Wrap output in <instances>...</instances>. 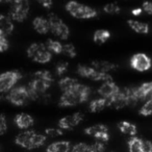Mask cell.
<instances>
[{
    "label": "cell",
    "mask_w": 152,
    "mask_h": 152,
    "mask_svg": "<svg viewBox=\"0 0 152 152\" xmlns=\"http://www.w3.org/2000/svg\"><path fill=\"white\" fill-rule=\"evenodd\" d=\"M107 106L115 108V110H121V108L127 106V98L125 89H120V91L113 96L110 100H107Z\"/></svg>",
    "instance_id": "5bb4252c"
},
{
    "label": "cell",
    "mask_w": 152,
    "mask_h": 152,
    "mask_svg": "<svg viewBox=\"0 0 152 152\" xmlns=\"http://www.w3.org/2000/svg\"><path fill=\"white\" fill-rule=\"evenodd\" d=\"M103 11L104 13L110 14V15H117V14H120L121 12V7H119L117 3H107L103 7Z\"/></svg>",
    "instance_id": "f1b7e54d"
},
{
    "label": "cell",
    "mask_w": 152,
    "mask_h": 152,
    "mask_svg": "<svg viewBox=\"0 0 152 152\" xmlns=\"http://www.w3.org/2000/svg\"><path fill=\"white\" fill-rule=\"evenodd\" d=\"M143 152H152V142L143 140Z\"/></svg>",
    "instance_id": "74e56055"
},
{
    "label": "cell",
    "mask_w": 152,
    "mask_h": 152,
    "mask_svg": "<svg viewBox=\"0 0 152 152\" xmlns=\"http://www.w3.org/2000/svg\"><path fill=\"white\" fill-rule=\"evenodd\" d=\"M85 133L90 135V137H94L98 141L107 142L110 140L108 128L104 124H96L88 127V128L85 129Z\"/></svg>",
    "instance_id": "30bf717a"
},
{
    "label": "cell",
    "mask_w": 152,
    "mask_h": 152,
    "mask_svg": "<svg viewBox=\"0 0 152 152\" xmlns=\"http://www.w3.org/2000/svg\"><path fill=\"white\" fill-rule=\"evenodd\" d=\"M7 130V119H5V115L1 114L0 116V134L3 135Z\"/></svg>",
    "instance_id": "d590c367"
},
{
    "label": "cell",
    "mask_w": 152,
    "mask_h": 152,
    "mask_svg": "<svg viewBox=\"0 0 152 152\" xmlns=\"http://www.w3.org/2000/svg\"><path fill=\"white\" fill-rule=\"evenodd\" d=\"M143 9H142V7H135V9H133L132 11H131V14H132L133 16H140L141 15L142 13H143Z\"/></svg>",
    "instance_id": "ab89813d"
},
{
    "label": "cell",
    "mask_w": 152,
    "mask_h": 152,
    "mask_svg": "<svg viewBox=\"0 0 152 152\" xmlns=\"http://www.w3.org/2000/svg\"><path fill=\"white\" fill-rule=\"evenodd\" d=\"M14 0H0V2H2V3H12Z\"/></svg>",
    "instance_id": "60d3db41"
},
{
    "label": "cell",
    "mask_w": 152,
    "mask_h": 152,
    "mask_svg": "<svg viewBox=\"0 0 152 152\" xmlns=\"http://www.w3.org/2000/svg\"><path fill=\"white\" fill-rule=\"evenodd\" d=\"M134 93L140 101H147L152 95V81L144 83L140 87H134Z\"/></svg>",
    "instance_id": "9a60e30c"
},
{
    "label": "cell",
    "mask_w": 152,
    "mask_h": 152,
    "mask_svg": "<svg viewBox=\"0 0 152 152\" xmlns=\"http://www.w3.org/2000/svg\"><path fill=\"white\" fill-rule=\"evenodd\" d=\"M14 20L10 16L1 15L0 16V32L5 36H9L14 30Z\"/></svg>",
    "instance_id": "d6986e66"
},
{
    "label": "cell",
    "mask_w": 152,
    "mask_h": 152,
    "mask_svg": "<svg viewBox=\"0 0 152 152\" xmlns=\"http://www.w3.org/2000/svg\"><path fill=\"white\" fill-rule=\"evenodd\" d=\"M51 51L47 48L46 44L34 43L27 48V55L31 61L39 64H46L51 61L52 54Z\"/></svg>",
    "instance_id": "277c9868"
},
{
    "label": "cell",
    "mask_w": 152,
    "mask_h": 152,
    "mask_svg": "<svg viewBox=\"0 0 152 152\" xmlns=\"http://www.w3.org/2000/svg\"><path fill=\"white\" fill-rule=\"evenodd\" d=\"M46 46L52 53H55V54L63 53V46L64 45L61 44V42H58V41L49 39V40H47V42H46Z\"/></svg>",
    "instance_id": "4316f807"
},
{
    "label": "cell",
    "mask_w": 152,
    "mask_h": 152,
    "mask_svg": "<svg viewBox=\"0 0 152 152\" xmlns=\"http://www.w3.org/2000/svg\"><path fill=\"white\" fill-rule=\"evenodd\" d=\"M106 106H107V100L100 97L97 98V99H94L93 101H91L89 108L92 113H99L101 110H103Z\"/></svg>",
    "instance_id": "cb8c5ba5"
},
{
    "label": "cell",
    "mask_w": 152,
    "mask_h": 152,
    "mask_svg": "<svg viewBox=\"0 0 152 152\" xmlns=\"http://www.w3.org/2000/svg\"><path fill=\"white\" fill-rule=\"evenodd\" d=\"M127 24L133 31L137 32V34H147L149 32V25L147 23H145V22H140L137 21V20L129 19L127 21Z\"/></svg>",
    "instance_id": "7402d4cb"
},
{
    "label": "cell",
    "mask_w": 152,
    "mask_h": 152,
    "mask_svg": "<svg viewBox=\"0 0 152 152\" xmlns=\"http://www.w3.org/2000/svg\"><path fill=\"white\" fill-rule=\"evenodd\" d=\"M129 152H143V140L135 137H130L128 141Z\"/></svg>",
    "instance_id": "484cf974"
},
{
    "label": "cell",
    "mask_w": 152,
    "mask_h": 152,
    "mask_svg": "<svg viewBox=\"0 0 152 152\" xmlns=\"http://www.w3.org/2000/svg\"><path fill=\"white\" fill-rule=\"evenodd\" d=\"M32 25L37 32L41 34H46L50 30V23L48 18L44 17H36L32 21Z\"/></svg>",
    "instance_id": "2e32d148"
},
{
    "label": "cell",
    "mask_w": 152,
    "mask_h": 152,
    "mask_svg": "<svg viewBox=\"0 0 152 152\" xmlns=\"http://www.w3.org/2000/svg\"><path fill=\"white\" fill-rule=\"evenodd\" d=\"M29 13V0H14L9 16L17 22H23Z\"/></svg>",
    "instance_id": "8992f818"
},
{
    "label": "cell",
    "mask_w": 152,
    "mask_h": 152,
    "mask_svg": "<svg viewBox=\"0 0 152 152\" xmlns=\"http://www.w3.org/2000/svg\"><path fill=\"white\" fill-rule=\"evenodd\" d=\"M66 10L70 15L77 19H92L98 15V12L95 9L89 5L81 4L74 0H70L66 4Z\"/></svg>",
    "instance_id": "3957f363"
},
{
    "label": "cell",
    "mask_w": 152,
    "mask_h": 152,
    "mask_svg": "<svg viewBox=\"0 0 152 152\" xmlns=\"http://www.w3.org/2000/svg\"><path fill=\"white\" fill-rule=\"evenodd\" d=\"M7 99L12 104H14V105L24 106V105H27L28 102L31 100V98H30L28 88L24 87V86H19V87L13 88L9 92V94L7 96Z\"/></svg>",
    "instance_id": "5b68a950"
},
{
    "label": "cell",
    "mask_w": 152,
    "mask_h": 152,
    "mask_svg": "<svg viewBox=\"0 0 152 152\" xmlns=\"http://www.w3.org/2000/svg\"><path fill=\"white\" fill-rule=\"evenodd\" d=\"M63 129L61 128H47L45 130V134L50 137H56L63 135Z\"/></svg>",
    "instance_id": "836d02e7"
},
{
    "label": "cell",
    "mask_w": 152,
    "mask_h": 152,
    "mask_svg": "<svg viewBox=\"0 0 152 152\" xmlns=\"http://www.w3.org/2000/svg\"><path fill=\"white\" fill-rule=\"evenodd\" d=\"M91 66L95 68L97 71L103 72V73H110L118 68L116 64L107 61H93L91 63Z\"/></svg>",
    "instance_id": "ac0fdd59"
},
{
    "label": "cell",
    "mask_w": 152,
    "mask_h": 152,
    "mask_svg": "<svg viewBox=\"0 0 152 152\" xmlns=\"http://www.w3.org/2000/svg\"><path fill=\"white\" fill-rule=\"evenodd\" d=\"M79 83H80L75 78L64 77V78H61V80H59L58 86H59V89H61L63 92H69V91H72V90L75 89Z\"/></svg>",
    "instance_id": "603a6c76"
},
{
    "label": "cell",
    "mask_w": 152,
    "mask_h": 152,
    "mask_svg": "<svg viewBox=\"0 0 152 152\" xmlns=\"http://www.w3.org/2000/svg\"><path fill=\"white\" fill-rule=\"evenodd\" d=\"M140 115L144 117H148V116H151L152 115V95L150 96V98L145 101L144 105L141 107L140 110Z\"/></svg>",
    "instance_id": "83f0119b"
},
{
    "label": "cell",
    "mask_w": 152,
    "mask_h": 152,
    "mask_svg": "<svg viewBox=\"0 0 152 152\" xmlns=\"http://www.w3.org/2000/svg\"><path fill=\"white\" fill-rule=\"evenodd\" d=\"M118 128L124 134H127L129 137H135L137 133V129L133 123H130L128 121H121L118 123Z\"/></svg>",
    "instance_id": "44dd1931"
},
{
    "label": "cell",
    "mask_w": 152,
    "mask_h": 152,
    "mask_svg": "<svg viewBox=\"0 0 152 152\" xmlns=\"http://www.w3.org/2000/svg\"><path fill=\"white\" fill-rule=\"evenodd\" d=\"M130 66L139 72H145L151 68V59L145 53H137L130 58Z\"/></svg>",
    "instance_id": "9c48e42d"
},
{
    "label": "cell",
    "mask_w": 152,
    "mask_h": 152,
    "mask_svg": "<svg viewBox=\"0 0 152 152\" xmlns=\"http://www.w3.org/2000/svg\"><path fill=\"white\" fill-rule=\"evenodd\" d=\"M68 67H69L68 63H66V61H59V63L56 65V67H55V72H56V75L63 76L64 74L67 72Z\"/></svg>",
    "instance_id": "d6a6232c"
},
{
    "label": "cell",
    "mask_w": 152,
    "mask_h": 152,
    "mask_svg": "<svg viewBox=\"0 0 152 152\" xmlns=\"http://www.w3.org/2000/svg\"><path fill=\"white\" fill-rule=\"evenodd\" d=\"M91 146V151L92 152H105V142L102 141H96Z\"/></svg>",
    "instance_id": "1f68e13d"
},
{
    "label": "cell",
    "mask_w": 152,
    "mask_h": 152,
    "mask_svg": "<svg viewBox=\"0 0 152 152\" xmlns=\"http://www.w3.org/2000/svg\"><path fill=\"white\" fill-rule=\"evenodd\" d=\"M63 54H65L66 56L70 57V58H73L76 56V49L75 47L72 44H65L63 46Z\"/></svg>",
    "instance_id": "f546056e"
},
{
    "label": "cell",
    "mask_w": 152,
    "mask_h": 152,
    "mask_svg": "<svg viewBox=\"0 0 152 152\" xmlns=\"http://www.w3.org/2000/svg\"><path fill=\"white\" fill-rule=\"evenodd\" d=\"M71 144L67 141H58L50 144L47 147L46 152H70L71 151Z\"/></svg>",
    "instance_id": "ffe728a7"
},
{
    "label": "cell",
    "mask_w": 152,
    "mask_h": 152,
    "mask_svg": "<svg viewBox=\"0 0 152 152\" xmlns=\"http://www.w3.org/2000/svg\"><path fill=\"white\" fill-rule=\"evenodd\" d=\"M21 77V73L19 71H16V70L3 72L0 75V92L2 94L10 92Z\"/></svg>",
    "instance_id": "ba28073f"
},
{
    "label": "cell",
    "mask_w": 152,
    "mask_h": 152,
    "mask_svg": "<svg viewBox=\"0 0 152 152\" xmlns=\"http://www.w3.org/2000/svg\"><path fill=\"white\" fill-rule=\"evenodd\" d=\"M34 118L30 115L25 114V113H21L18 114L15 117V124L19 127L20 129H28L34 125Z\"/></svg>",
    "instance_id": "e0dca14e"
},
{
    "label": "cell",
    "mask_w": 152,
    "mask_h": 152,
    "mask_svg": "<svg viewBox=\"0 0 152 152\" xmlns=\"http://www.w3.org/2000/svg\"><path fill=\"white\" fill-rule=\"evenodd\" d=\"M41 5L45 7V9H50L53 4V1L52 0H37Z\"/></svg>",
    "instance_id": "f35d334b"
},
{
    "label": "cell",
    "mask_w": 152,
    "mask_h": 152,
    "mask_svg": "<svg viewBox=\"0 0 152 152\" xmlns=\"http://www.w3.org/2000/svg\"><path fill=\"white\" fill-rule=\"evenodd\" d=\"M53 83L52 74L47 70L37 71L32 75L31 80L29 81L27 88L31 100L40 101L42 96L47 93V90L51 87Z\"/></svg>",
    "instance_id": "6da1fadb"
},
{
    "label": "cell",
    "mask_w": 152,
    "mask_h": 152,
    "mask_svg": "<svg viewBox=\"0 0 152 152\" xmlns=\"http://www.w3.org/2000/svg\"><path fill=\"white\" fill-rule=\"evenodd\" d=\"M9 46H10V44L7 39V36L0 32V51H1V52L7 51V49H9Z\"/></svg>",
    "instance_id": "e575fe53"
},
{
    "label": "cell",
    "mask_w": 152,
    "mask_h": 152,
    "mask_svg": "<svg viewBox=\"0 0 152 152\" xmlns=\"http://www.w3.org/2000/svg\"><path fill=\"white\" fill-rule=\"evenodd\" d=\"M71 152H92L91 146L85 143H78L72 147Z\"/></svg>",
    "instance_id": "4dcf8cb0"
},
{
    "label": "cell",
    "mask_w": 152,
    "mask_h": 152,
    "mask_svg": "<svg viewBox=\"0 0 152 152\" xmlns=\"http://www.w3.org/2000/svg\"><path fill=\"white\" fill-rule=\"evenodd\" d=\"M36 133V131L29 130V129H25V131L19 133L16 137L15 143L17 145H19L20 147L25 148V149L31 150L32 148V140H34V135Z\"/></svg>",
    "instance_id": "4fadbf2b"
},
{
    "label": "cell",
    "mask_w": 152,
    "mask_h": 152,
    "mask_svg": "<svg viewBox=\"0 0 152 152\" xmlns=\"http://www.w3.org/2000/svg\"><path fill=\"white\" fill-rule=\"evenodd\" d=\"M119 91H120V88L113 80H110V81H103V83L98 89V94L100 95V97L104 98L106 100H110Z\"/></svg>",
    "instance_id": "7c38bea8"
},
{
    "label": "cell",
    "mask_w": 152,
    "mask_h": 152,
    "mask_svg": "<svg viewBox=\"0 0 152 152\" xmlns=\"http://www.w3.org/2000/svg\"><path fill=\"white\" fill-rule=\"evenodd\" d=\"M142 9L147 15H152V2L151 1H144Z\"/></svg>",
    "instance_id": "8d00e7d4"
},
{
    "label": "cell",
    "mask_w": 152,
    "mask_h": 152,
    "mask_svg": "<svg viewBox=\"0 0 152 152\" xmlns=\"http://www.w3.org/2000/svg\"><path fill=\"white\" fill-rule=\"evenodd\" d=\"M83 120V115L81 113H75V114L63 117L58 121V127L61 129H66V130H71L74 127L79 125V123Z\"/></svg>",
    "instance_id": "8fae6325"
},
{
    "label": "cell",
    "mask_w": 152,
    "mask_h": 152,
    "mask_svg": "<svg viewBox=\"0 0 152 152\" xmlns=\"http://www.w3.org/2000/svg\"><path fill=\"white\" fill-rule=\"evenodd\" d=\"M110 38V32L106 29H98L94 32L93 36V40L96 44L98 45H102Z\"/></svg>",
    "instance_id": "d4e9b609"
},
{
    "label": "cell",
    "mask_w": 152,
    "mask_h": 152,
    "mask_svg": "<svg viewBox=\"0 0 152 152\" xmlns=\"http://www.w3.org/2000/svg\"><path fill=\"white\" fill-rule=\"evenodd\" d=\"M48 20L50 23V30L55 37L61 40H67L70 37V29L65 24V22L55 14L51 13L48 15Z\"/></svg>",
    "instance_id": "52a82bcc"
},
{
    "label": "cell",
    "mask_w": 152,
    "mask_h": 152,
    "mask_svg": "<svg viewBox=\"0 0 152 152\" xmlns=\"http://www.w3.org/2000/svg\"><path fill=\"white\" fill-rule=\"evenodd\" d=\"M91 96V89L86 85L79 83L74 90L69 92H63V95L59 98V106L61 107H71L78 105L88 101Z\"/></svg>",
    "instance_id": "7a4b0ae2"
}]
</instances>
